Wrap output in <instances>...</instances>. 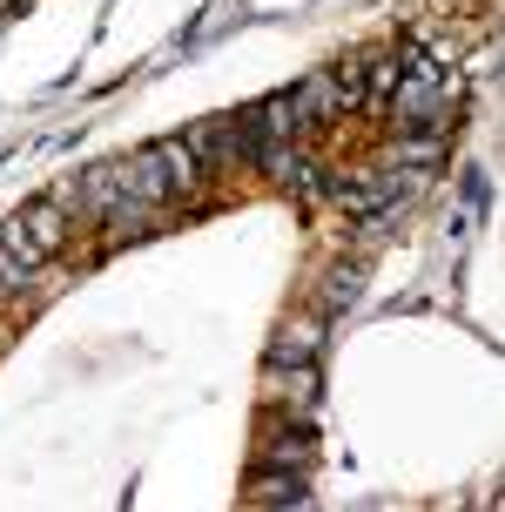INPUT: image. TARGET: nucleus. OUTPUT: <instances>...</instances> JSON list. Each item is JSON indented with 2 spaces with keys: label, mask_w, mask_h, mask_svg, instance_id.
Segmentation results:
<instances>
[{
  "label": "nucleus",
  "mask_w": 505,
  "mask_h": 512,
  "mask_svg": "<svg viewBox=\"0 0 505 512\" xmlns=\"http://www.w3.org/2000/svg\"><path fill=\"white\" fill-rule=\"evenodd\" d=\"M290 115H297V128H310V122H330V115H344L337 75H303L297 88H290Z\"/></svg>",
  "instance_id": "nucleus-4"
},
{
  "label": "nucleus",
  "mask_w": 505,
  "mask_h": 512,
  "mask_svg": "<svg viewBox=\"0 0 505 512\" xmlns=\"http://www.w3.org/2000/svg\"><path fill=\"white\" fill-rule=\"evenodd\" d=\"M357 290H364V263H337V270L317 283V304H324V310H344Z\"/></svg>",
  "instance_id": "nucleus-8"
},
{
  "label": "nucleus",
  "mask_w": 505,
  "mask_h": 512,
  "mask_svg": "<svg viewBox=\"0 0 505 512\" xmlns=\"http://www.w3.org/2000/svg\"><path fill=\"white\" fill-rule=\"evenodd\" d=\"M182 142H189V155H196L202 169H223L229 155H243V149H236V122H229V115H223V122H196Z\"/></svg>",
  "instance_id": "nucleus-6"
},
{
  "label": "nucleus",
  "mask_w": 505,
  "mask_h": 512,
  "mask_svg": "<svg viewBox=\"0 0 505 512\" xmlns=\"http://www.w3.org/2000/svg\"><path fill=\"white\" fill-rule=\"evenodd\" d=\"M250 506H310V479L303 472H283V465H256Z\"/></svg>",
  "instance_id": "nucleus-5"
},
{
  "label": "nucleus",
  "mask_w": 505,
  "mask_h": 512,
  "mask_svg": "<svg viewBox=\"0 0 505 512\" xmlns=\"http://www.w3.org/2000/svg\"><path fill=\"white\" fill-rule=\"evenodd\" d=\"M310 459H317V432H310V425H290V432H277L270 445H263V459H256V465H283V472H310Z\"/></svg>",
  "instance_id": "nucleus-7"
},
{
  "label": "nucleus",
  "mask_w": 505,
  "mask_h": 512,
  "mask_svg": "<svg viewBox=\"0 0 505 512\" xmlns=\"http://www.w3.org/2000/svg\"><path fill=\"white\" fill-rule=\"evenodd\" d=\"M270 398L290 411V425H317L324 418V378H317V364H270Z\"/></svg>",
  "instance_id": "nucleus-2"
},
{
  "label": "nucleus",
  "mask_w": 505,
  "mask_h": 512,
  "mask_svg": "<svg viewBox=\"0 0 505 512\" xmlns=\"http://www.w3.org/2000/svg\"><path fill=\"white\" fill-rule=\"evenodd\" d=\"M324 358V317H290L270 337V364H317Z\"/></svg>",
  "instance_id": "nucleus-3"
},
{
  "label": "nucleus",
  "mask_w": 505,
  "mask_h": 512,
  "mask_svg": "<svg viewBox=\"0 0 505 512\" xmlns=\"http://www.w3.org/2000/svg\"><path fill=\"white\" fill-rule=\"evenodd\" d=\"M122 176H128V189H135V196H149V203L162 209V203H176V196H189V189L202 182V162L189 155V142L176 135V142H155V149L128 155Z\"/></svg>",
  "instance_id": "nucleus-1"
}]
</instances>
